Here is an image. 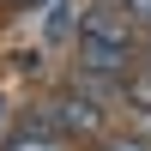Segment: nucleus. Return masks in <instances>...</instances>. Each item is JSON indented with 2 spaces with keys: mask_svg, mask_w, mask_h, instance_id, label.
I'll list each match as a JSON object with an SVG mask.
<instances>
[{
  "mask_svg": "<svg viewBox=\"0 0 151 151\" xmlns=\"http://www.w3.org/2000/svg\"><path fill=\"white\" fill-rule=\"evenodd\" d=\"M139 24L127 18L121 6H91L79 12V48H139Z\"/></svg>",
  "mask_w": 151,
  "mask_h": 151,
  "instance_id": "obj_2",
  "label": "nucleus"
},
{
  "mask_svg": "<svg viewBox=\"0 0 151 151\" xmlns=\"http://www.w3.org/2000/svg\"><path fill=\"white\" fill-rule=\"evenodd\" d=\"M103 103H91V97H79V91H60L55 103L36 115V127H48V133H60V139H73V133H103Z\"/></svg>",
  "mask_w": 151,
  "mask_h": 151,
  "instance_id": "obj_1",
  "label": "nucleus"
},
{
  "mask_svg": "<svg viewBox=\"0 0 151 151\" xmlns=\"http://www.w3.org/2000/svg\"><path fill=\"white\" fill-rule=\"evenodd\" d=\"M121 12H127L133 24H139V30H151V0H115Z\"/></svg>",
  "mask_w": 151,
  "mask_h": 151,
  "instance_id": "obj_5",
  "label": "nucleus"
},
{
  "mask_svg": "<svg viewBox=\"0 0 151 151\" xmlns=\"http://www.w3.org/2000/svg\"><path fill=\"white\" fill-rule=\"evenodd\" d=\"M109 151H151L145 139H109Z\"/></svg>",
  "mask_w": 151,
  "mask_h": 151,
  "instance_id": "obj_7",
  "label": "nucleus"
},
{
  "mask_svg": "<svg viewBox=\"0 0 151 151\" xmlns=\"http://www.w3.org/2000/svg\"><path fill=\"white\" fill-rule=\"evenodd\" d=\"M127 103H133V109H145V115H151V67H139V73L127 79Z\"/></svg>",
  "mask_w": 151,
  "mask_h": 151,
  "instance_id": "obj_4",
  "label": "nucleus"
},
{
  "mask_svg": "<svg viewBox=\"0 0 151 151\" xmlns=\"http://www.w3.org/2000/svg\"><path fill=\"white\" fill-rule=\"evenodd\" d=\"M139 67H151V36H145V42H139Z\"/></svg>",
  "mask_w": 151,
  "mask_h": 151,
  "instance_id": "obj_8",
  "label": "nucleus"
},
{
  "mask_svg": "<svg viewBox=\"0 0 151 151\" xmlns=\"http://www.w3.org/2000/svg\"><path fill=\"white\" fill-rule=\"evenodd\" d=\"M67 24H73V12H67V6H55V12H48V36H67Z\"/></svg>",
  "mask_w": 151,
  "mask_h": 151,
  "instance_id": "obj_6",
  "label": "nucleus"
},
{
  "mask_svg": "<svg viewBox=\"0 0 151 151\" xmlns=\"http://www.w3.org/2000/svg\"><path fill=\"white\" fill-rule=\"evenodd\" d=\"M6 151H67V139L60 133H48V127H24V133H12Z\"/></svg>",
  "mask_w": 151,
  "mask_h": 151,
  "instance_id": "obj_3",
  "label": "nucleus"
}]
</instances>
